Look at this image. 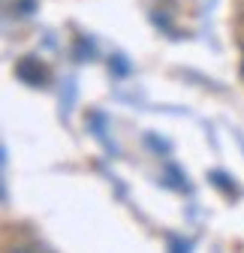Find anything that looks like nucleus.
<instances>
[{
    "instance_id": "nucleus-2",
    "label": "nucleus",
    "mask_w": 244,
    "mask_h": 253,
    "mask_svg": "<svg viewBox=\"0 0 244 253\" xmlns=\"http://www.w3.org/2000/svg\"><path fill=\"white\" fill-rule=\"evenodd\" d=\"M211 178H214V181H220V187L226 190V193H232V196H235V187L229 184V178H226V175H220V172H214V175H211Z\"/></svg>"
},
{
    "instance_id": "nucleus-1",
    "label": "nucleus",
    "mask_w": 244,
    "mask_h": 253,
    "mask_svg": "<svg viewBox=\"0 0 244 253\" xmlns=\"http://www.w3.org/2000/svg\"><path fill=\"white\" fill-rule=\"evenodd\" d=\"M15 79L24 82V84H30V87H40V84L48 82V67H45L40 57L27 54V57H21V60L15 63Z\"/></svg>"
}]
</instances>
